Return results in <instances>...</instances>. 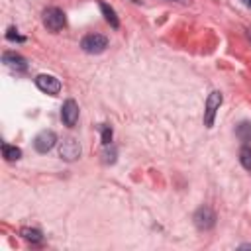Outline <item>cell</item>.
<instances>
[{"mask_svg": "<svg viewBox=\"0 0 251 251\" xmlns=\"http://www.w3.org/2000/svg\"><path fill=\"white\" fill-rule=\"evenodd\" d=\"M222 102H224V96H222L220 90H212L208 94L206 106H204V126L206 127H212L214 126V120H216V114H218Z\"/></svg>", "mask_w": 251, "mask_h": 251, "instance_id": "cell-1", "label": "cell"}, {"mask_svg": "<svg viewBox=\"0 0 251 251\" xmlns=\"http://www.w3.org/2000/svg\"><path fill=\"white\" fill-rule=\"evenodd\" d=\"M106 47H108V37L102 33H88L80 41V49L90 55H98V53L106 51Z\"/></svg>", "mask_w": 251, "mask_h": 251, "instance_id": "cell-2", "label": "cell"}, {"mask_svg": "<svg viewBox=\"0 0 251 251\" xmlns=\"http://www.w3.org/2000/svg\"><path fill=\"white\" fill-rule=\"evenodd\" d=\"M43 24H45V27L51 29V31H59V29H63V27L67 25L65 12H63L61 8H55V6L45 8V10H43Z\"/></svg>", "mask_w": 251, "mask_h": 251, "instance_id": "cell-3", "label": "cell"}, {"mask_svg": "<svg viewBox=\"0 0 251 251\" xmlns=\"http://www.w3.org/2000/svg\"><path fill=\"white\" fill-rule=\"evenodd\" d=\"M194 226L200 229V231H208L216 226V212L210 208V206H200L196 212H194Z\"/></svg>", "mask_w": 251, "mask_h": 251, "instance_id": "cell-4", "label": "cell"}, {"mask_svg": "<svg viewBox=\"0 0 251 251\" xmlns=\"http://www.w3.org/2000/svg\"><path fill=\"white\" fill-rule=\"evenodd\" d=\"M35 86L41 92L51 94V96H55V94L61 92V80L57 76H53V75H37L35 76Z\"/></svg>", "mask_w": 251, "mask_h": 251, "instance_id": "cell-5", "label": "cell"}, {"mask_svg": "<svg viewBox=\"0 0 251 251\" xmlns=\"http://www.w3.org/2000/svg\"><path fill=\"white\" fill-rule=\"evenodd\" d=\"M55 143H57V135H55V131H51V129H43V131H39V133L33 137V147H35L37 153H47V151H51V149L55 147Z\"/></svg>", "mask_w": 251, "mask_h": 251, "instance_id": "cell-6", "label": "cell"}, {"mask_svg": "<svg viewBox=\"0 0 251 251\" xmlns=\"http://www.w3.org/2000/svg\"><path fill=\"white\" fill-rule=\"evenodd\" d=\"M59 157L65 161H76L80 157V143L73 137H67L59 145Z\"/></svg>", "mask_w": 251, "mask_h": 251, "instance_id": "cell-7", "label": "cell"}, {"mask_svg": "<svg viewBox=\"0 0 251 251\" xmlns=\"http://www.w3.org/2000/svg\"><path fill=\"white\" fill-rule=\"evenodd\" d=\"M61 120H63V124L67 127H73L76 124V120H78V104L73 98L63 102V106H61Z\"/></svg>", "mask_w": 251, "mask_h": 251, "instance_id": "cell-8", "label": "cell"}, {"mask_svg": "<svg viewBox=\"0 0 251 251\" xmlns=\"http://www.w3.org/2000/svg\"><path fill=\"white\" fill-rule=\"evenodd\" d=\"M2 61H4L8 67L16 69V71H25V69H27V63H25V59H24L22 55L14 53V51H4V55H2Z\"/></svg>", "mask_w": 251, "mask_h": 251, "instance_id": "cell-9", "label": "cell"}, {"mask_svg": "<svg viewBox=\"0 0 251 251\" xmlns=\"http://www.w3.org/2000/svg\"><path fill=\"white\" fill-rule=\"evenodd\" d=\"M100 10H102V14H104V20L112 25V27H120V20H118V14H116V10L112 8V6H108L106 2H100Z\"/></svg>", "mask_w": 251, "mask_h": 251, "instance_id": "cell-10", "label": "cell"}, {"mask_svg": "<svg viewBox=\"0 0 251 251\" xmlns=\"http://www.w3.org/2000/svg\"><path fill=\"white\" fill-rule=\"evenodd\" d=\"M2 155L6 161H18L22 157V149L16 145H10V143H2Z\"/></svg>", "mask_w": 251, "mask_h": 251, "instance_id": "cell-11", "label": "cell"}, {"mask_svg": "<svg viewBox=\"0 0 251 251\" xmlns=\"http://www.w3.org/2000/svg\"><path fill=\"white\" fill-rule=\"evenodd\" d=\"M235 135L239 137V141L249 143V141H251V122H241V124L235 127Z\"/></svg>", "mask_w": 251, "mask_h": 251, "instance_id": "cell-12", "label": "cell"}, {"mask_svg": "<svg viewBox=\"0 0 251 251\" xmlns=\"http://www.w3.org/2000/svg\"><path fill=\"white\" fill-rule=\"evenodd\" d=\"M20 233L24 235V239H27V241H31V243H41V239H43L41 231H39V229H33V227H22Z\"/></svg>", "mask_w": 251, "mask_h": 251, "instance_id": "cell-13", "label": "cell"}, {"mask_svg": "<svg viewBox=\"0 0 251 251\" xmlns=\"http://www.w3.org/2000/svg\"><path fill=\"white\" fill-rule=\"evenodd\" d=\"M239 163L243 165V169L251 171V147H249L247 143L239 149Z\"/></svg>", "mask_w": 251, "mask_h": 251, "instance_id": "cell-14", "label": "cell"}, {"mask_svg": "<svg viewBox=\"0 0 251 251\" xmlns=\"http://www.w3.org/2000/svg\"><path fill=\"white\" fill-rule=\"evenodd\" d=\"M100 133H102V143H104V145H110V143H112V135H114V133H112V127L106 126V124H102V126H100Z\"/></svg>", "mask_w": 251, "mask_h": 251, "instance_id": "cell-15", "label": "cell"}, {"mask_svg": "<svg viewBox=\"0 0 251 251\" xmlns=\"http://www.w3.org/2000/svg\"><path fill=\"white\" fill-rule=\"evenodd\" d=\"M106 149L102 151V161L108 165V163H114L116 161V149L114 147H110V145H104Z\"/></svg>", "mask_w": 251, "mask_h": 251, "instance_id": "cell-16", "label": "cell"}, {"mask_svg": "<svg viewBox=\"0 0 251 251\" xmlns=\"http://www.w3.org/2000/svg\"><path fill=\"white\" fill-rule=\"evenodd\" d=\"M6 37H8L10 41H14V39H16V41H24V39H25V37H22V35H20V33H18V31L14 29V27H10V29H8Z\"/></svg>", "mask_w": 251, "mask_h": 251, "instance_id": "cell-17", "label": "cell"}, {"mask_svg": "<svg viewBox=\"0 0 251 251\" xmlns=\"http://www.w3.org/2000/svg\"><path fill=\"white\" fill-rule=\"evenodd\" d=\"M241 2H243V4L247 6V8H251V0H241Z\"/></svg>", "mask_w": 251, "mask_h": 251, "instance_id": "cell-18", "label": "cell"}, {"mask_svg": "<svg viewBox=\"0 0 251 251\" xmlns=\"http://www.w3.org/2000/svg\"><path fill=\"white\" fill-rule=\"evenodd\" d=\"M249 39H251V31H249Z\"/></svg>", "mask_w": 251, "mask_h": 251, "instance_id": "cell-19", "label": "cell"}, {"mask_svg": "<svg viewBox=\"0 0 251 251\" xmlns=\"http://www.w3.org/2000/svg\"><path fill=\"white\" fill-rule=\"evenodd\" d=\"M133 2H139V0H133Z\"/></svg>", "mask_w": 251, "mask_h": 251, "instance_id": "cell-20", "label": "cell"}]
</instances>
